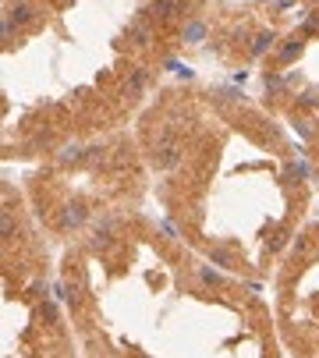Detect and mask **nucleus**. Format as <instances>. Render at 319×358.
Returning <instances> with one entry per match:
<instances>
[{
	"label": "nucleus",
	"mask_w": 319,
	"mask_h": 358,
	"mask_svg": "<svg viewBox=\"0 0 319 358\" xmlns=\"http://www.w3.org/2000/svg\"><path fill=\"white\" fill-rule=\"evenodd\" d=\"M202 39L192 0H7L4 167L131 128L177 46Z\"/></svg>",
	"instance_id": "obj_2"
},
{
	"label": "nucleus",
	"mask_w": 319,
	"mask_h": 358,
	"mask_svg": "<svg viewBox=\"0 0 319 358\" xmlns=\"http://www.w3.org/2000/svg\"><path fill=\"white\" fill-rule=\"evenodd\" d=\"M298 139L305 145V156H309V167H312V177H316V188H319V117L298 128Z\"/></svg>",
	"instance_id": "obj_5"
},
{
	"label": "nucleus",
	"mask_w": 319,
	"mask_h": 358,
	"mask_svg": "<svg viewBox=\"0 0 319 358\" xmlns=\"http://www.w3.org/2000/svg\"><path fill=\"white\" fill-rule=\"evenodd\" d=\"M153 213L217 270L262 287L319 210L298 132L234 85L170 82L131 124Z\"/></svg>",
	"instance_id": "obj_1"
},
{
	"label": "nucleus",
	"mask_w": 319,
	"mask_h": 358,
	"mask_svg": "<svg viewBox=\"0 0 319 358\" xmlns=\"http://www.w3.org/2000/svg\"><path fill=\"white\" fill-rule=\"evenodd\" d=\"M273 319L295 358H319V210L273 270Z\"/></svg>",
	"instance_id": "obj_4"
},
{
	"label": "nucleus",
	"mask_w": 319,
	"mask_h": 358,
	"mask_svg": "<svg viewBox=\"0 0 319 358\" xmlns=\"http://www.w3.org/2000/svg\"><path fill=\"white\" fill-rule=\"evenodd\" d=\"M11 174L36 227L57 248L75 245L117 216L153 210L149 167L131 128L57 149Z\"/></svg>",
	"instance_id": "obj_3"
}]
</instances>
